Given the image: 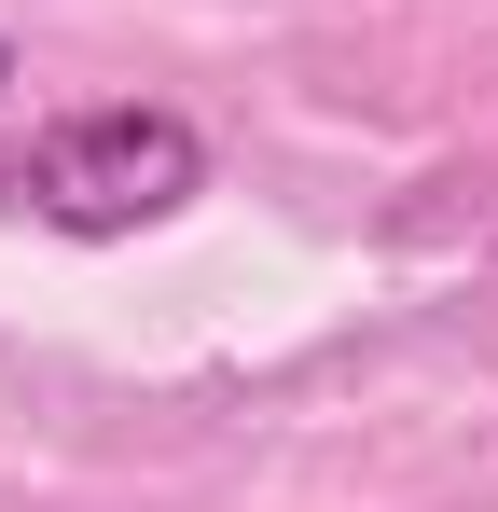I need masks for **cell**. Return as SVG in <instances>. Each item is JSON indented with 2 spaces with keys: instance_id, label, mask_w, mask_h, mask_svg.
Returning <instances> with one entry per match:
<instances>
[{
  "instance_id": "obj_2",
  "label": "cell",
  "mask_w": 498,
  "mask_h": 512,
  "mask_svg": "<svg viewBox=\"0 0 498 512\" xmlns=\"http://www.w3.org/2000/svg\"><path fill=\"white\" fill-rule=\"evenodd\" d=\"M0 97H14V42H0Z\"/></svg>"
},
{
  "instance_id": "obj_1",
  "label": "cell",
  "mask_w": 498,
  "mask_h": 512,
  "mask_svg": "<svg viewBox=\"0 0 498 512\" xmlns=\"http://www.w3.org/2000/svg\"><path fill=\"white\" fill-rule=\"evenodd\" d=\"M194 180H208V139H194L180 111H83L28 167H0V194L42 208L56 236H139L166 208H194Z\"/></svg>"
}]
</instances>
